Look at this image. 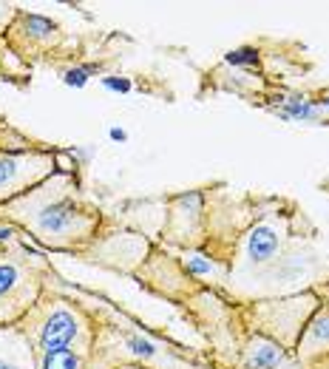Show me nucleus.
Returning <instances> with one entry per match:
<instances>
[{
	"instance_id": "nucleus-1",
	"label": "nucleus",
	"mask_w": 329,
	"mask_h": 369,
	"mask_svg": "<svg viewBox=\"0 0 329 369\" xmlns=\"http://www.w3.org/2000/svg\"><path fill=\"white\" fill-rule=\"evenodd\" d=\"M3 213L52 250H77L89 244L100 227V211L79 199L71 174L49 176L29 193L3 204Z\"/></svg>"
},
{
	"instance_id": "nucleus-2",
	"label": "nucleus",
	"mask_w": 329,
	"mask_h": 369,
	"mask_svg": "<svg viewBox=\"0 0 329 369\" xmlns=\"http://www.w3.org/2000/svg\"><path fill=\"white\" fill-rule=\"evenodd\" d=\"M293 239H296V233H293V222L286 213L273 211V213L261 216L259 222L247 227L241 250H238V262L233 264V270L250 276V273H261V270L281 264Z\"/></svg>"
},
{
	"instance_id": "nucleus-3",
	"label": "nucleus",
	"mask_w": 329,
	"mask_h": 369,
	"mask_svg": "<svg viewBox=\"0 0 329 369\" xmlns=\"http://www.w3.org/2000/svg\"><path fill=\"white\" fill-rule=\"evenodd\" d=\"M318 296L315 293H301V296H290V299H275V301H259L253 307L256 315V330L259 336L275 341L284 349H296L307 321L315 315L318 310Z\"/></svg>"
},
{
	"instance_id": "nucleus-4",
	"label": "nucleus",
	"mask_w": 329,
	"mask_h": 369,
	"mask_svg": "<svg viewBox=\"0 0 329 369\" xmlns=\"http://www.w3.org/2000/svg\"><path fill=\"white\" fill-rule=\"evenodd\" d=\"M54 165L57 159L49 151H3L0 153V204H9L12 199L54 176Z\"/></svg>"
},
{
	"instance_id": "nucleus-5",
	"label": "nucleus",
	"mask_w": 329,
	"mask_h": 369,
	"mask_svg": "<svg viewBox=\"0 0 329 369\" xmlns=\"http://www.w3.org/2000/svg\"><path fill=\"white\" fill-rule=\"evenodd\" d=\"M37 341V355H49V352H63L71 347H82V352H89V326L82 321V315L66 304L49 307L40 321L31 330Z\"/></svg>"
},
{
	"instance_id": "nucleus-6",
	"label": "nucleus",
	"mask_w": 329,
	"mask_h": 369,
	"mask_svg": "<svg viewBox=\"0 0 329 369\" xmlns=\"http://www.w3.org/2000/svg\"><path fill=\"white\" fill-rule=\"evenodd\" d=\"M40 296V278L17 259L0 256V321L20 318Z\"/></svg>"
},
{
	"instance_id": "nucleus-7",
	"label": "nucleus",
	"mask_w": 329,
	"mask_h": 369,
	"mask_svg": "<svg viewBox=\"0 0 329 369\" xmlns=\"http://www.w3.org/2000/svg\"><path fill=\"white\" fill-rule=\"evenodd\" d=\"M296 355L301 363H318L329 358V307H318L315 315L307 321L304 333L296 344Z\"/></svg>"
},
{
	"instance_id": "nucleus-8",
	"label": "nucleus",
	"mask_w": 329,
	"mask_h": 369,
	"mask_svg": "<svg viewBox=\"0 0 329 369\" xmlns=\"http://www.w3.org/2000/svg\"><path fill=\"white\" fill-rule=\"evenodd\" d=\"M241 369H290V352L256 333L244 347Z\"/></svg>"
},
{
	"instance_id": "nucleus-9",
	"label": "nucleus",
	"mask_w": 329,
	"mask_h": 369,
	"mask_svg": "<svg viewBox=\"0 0 329 369\" xmlns=\"http://www.w3.org/2000/svg\"><path fill=\"white\" fill-rule=\"evenodd\" d=\"M34 361H37V369H82V355L77 349L37 355Z\"/></svg>"
},
{
	"instance_id": "nucleus-10",
	"label": "nucleus",
	"mask_w": 329,
	"mask_h": 369,
	"mask_svg": "<svg viewBox=\"0 0 329 369\" xmlns=\"http://www.w3.org/2000/svg\"><path fill=\"white\" fill-rule=\"evenodd\" d=\"M26 26V34L31 40H52L57 37V23H52L49 17H40V15H23L20 17Z\"/></svg>"
},
{
	"instance_id": "nucleus-11",
	"label": "nucleus",
	"mask_w": 329,
	"mask_h": 369,
	"mask_svg": "<svg viewBox=\"0 0 329 369\" xmlns=\"http://www.w3.org/2000/svg\"><path fill=\"white\" fill-rule=\"evenodd\" d=\"M185 270H188L193 278H213L216 264H213V259L201 256V253H190V256L185 259Z\"/></svg>"
},
{
	"instance_id": "nucleus-12",
	"label": "nucleus",
	"mask_w": 329,
	"mask_h": 369,
	"mask_svg": "<svg viewBox=\"0 0 329 369\" xmlns=\"http://www.w3.org/2000/svg\"><path fill=\"white\" fill-rule=\"evenodd\" d=\"M224 60H227L230 66H256V63H259V49H253V46H241V49L227 52Z\"/></svg>"
},
{
	"instance_id": "nucleus-13",
	"label": "nucleus",
	"mask_w": 329,
	"mask_h": 369,
	"mask_svg": "<svg viewBox=\"0 0 329 369\" xmlns=\"http://www.w3.org/2000/svg\"><path fill=\"white\" fill-rule=\"evenodd\" d=\"M125 347H128L134 355H139V358H153V355H156V347H153L148 338H142V336H128V338H125Z\"/></svg>"
},
{
	"instance_id": "nucleus-14",
	"label": "nucleus",
	"mask_w": 329,
	"mask_h": 369,
	"mask_svg": "<svg viewBox=\"0 0 329 369\" xmlns=\"http://www.w3.org/2000/svg\"><path fill=\"white\" fill-rule=\"evenodd\" d=\"M89 74H91V68H71V71L66 74V86L82 89V86L89 83Z\"/></svg>"
},
{
	"instance_id": "nucleus-15",
	"label": "nucleus",
	"mask_w": 329,
	"mask_h": 369,
	"mask_svg": "<svg viewBox=\"0 0 329 369\" xmlns=\"http://www.w3.org/2000/svg\"><path fill=\"white\" fill-rule=\"evenodd\" d=\"M102 86L111 89V91H128V89H131L128 80H116V77H105V80H102Z\"/></svg>"
},
{
	"instance_id": "nucleus-16",
	"label": "nucleus",
	"mask_w": 329,
	"mask_h": 369,
	"mask_svg": "<svg viewBox=\"0 0 329 369\" xmlns=\"http://www.w3.org/2000/svg\"><path fill=\"white\" fill-rule=\"evenodd\" d=\"M108 134H111V140H116V142H125V140H128V134L122 131V128H111Z\"/></svg>"
},
{
	"instance_id": "nucleus-17",
	"label": "nucleus",
	"mask_w": 329,
	"mask_h": 369,
	"mask_svg": "<svg viewBox=\"0 0 329 369\" xmlns=\"http://www.w3.org/2000/svg\"><path fill=\"white\" fill-rule=\"evenodd\" d=\"M114 369H151V366H142V363H119Z\"/></svg>"
},
{
	"instance_id": "nucleus-18",
	"label": "nucleus",
	"mask_w": 329,
	"mask_h": 369,
	"mask_svg": "<svg viewBox=\"0 0 329 369\" xmlns=\"http://www.w3.org/2000/svg\"><path fill=\"white\" fill-rule=\"evenodd\" d=\"M9 233H12L9 227H0V241H6V239H9Z\"/></svg>"
}]
</instances>
